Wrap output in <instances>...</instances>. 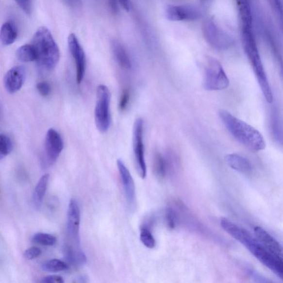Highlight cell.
<instances>
[{
  "label": "cell",
  "mask_w": 283,
  "mask_h": 283,
  "mask_svg": "<svg viewBox=\"0 0 283 283\" xmlns=\"http://www.w3.org/2000/svg\"><path fill=\"white\" fill-rule=\"evenodd\" d=\"M241 39L243 46L254 73L256 76L259 85L266 100L268 103L273 102V94L268 78L262 62L258 50L253 29L252 16L246 15L240 17Z\"/></svg>",
  "instance_id": "cell-1"
},
{
  "label": "cell",
  "mask_w": 283,
  "mask_h": 283,
  "mask_svg": "<svg viewBox=\"0 0 283 283\" xmlns=\"http://www.w3.org/2000/svg\"><path fill=\"white\" fill-rule=\"evenodd\" d=\"M219 116L231 134L247 149L253 152L265 149L264 137L253 127L225 110L219 111Z\"/></svg>",
  "instance_id": "cell-2"
},
{
  "label": "cell",
  "mask_w": 283,
  "mask_h": 283,
  "mask_svg": "<svg viewBox=\"0 0 283 283\" xmlns=\"http://www.w3.org/2000/svg\"><path fill=\"white\" fill-rule=\"evenodd\" d=\"M32 43L36 51L39 65L47 70L53 69L59 61L61 52L50 31L45 26L39 27Z\"/></svg>",
  "instance_id": "cell-3"
},
{
  "label": "cell",
  "mask_w": 283,
  "mask_h": 283,
  "mask_svg": "<svg viewBox=\"0 0 283 283\" xmlns=\"http://www.w3.org/2000/svg\"><path fill=\"white\" fill-rule=\"evenodd\" d=\"M237 241L244 245L263 265L283 280V261L270 253L256 237L244 229L238 234Z\"/></svg>",
  "instance_id": "cell-4"
},
{
  "label": "cell",
  "mask_w": 283,
  "mask_h": 283,
  "mask_svg": "<svg viewBox=\"0 0 283 283\" xmlns=\"http://www.w3.org/2000/svg\"><path fill=\"white\" fill-rule=\"evenodd\" d=\"M111 94L106 85H100L97 90V102L95 108V121L100 132L106 133L111 123Z\"/></svg>",
  "instance_id": "cell-5"
},
{
  "label": "cell",
  "mask_w": 283,
  "mask_h": 283,
  "mask_svg": "<svg viewBox=\"0 0 283 283\" xmlns=\"http://www.w3.org/2000/svg\"><path fill=\"white\" fill-rule=\"evenodd\" d=\"M229 80L217 59L209 58L205 70L204 85L209 91L222 90L229 85Z\"/></svg>",
  "instance_id": "cell-6"
},
{
  "label": "cell",
  "mask_w": 283,
  "mask_h": 283,
  "mask_svg": "<svg viewBox=\"0 0 283 283\" xmlns=\"http://www.w3.org/2000/svg\"><path fill=\"white\" fill-rule=\"evenodd\" d=\"M143 128L144 123L141 118L135 121L133 129V150L135 167L137 173L142 179L147 175V167L145 156V147L143 144Z\"/></svg>",
  "instance_id": "cell-7"
},
{
  "label": "cell",
  "mask_w": 283,
  "mask_h": 283,
  "mask_svg": "<svg viewBox=\"0 0 283 283\" xmlns=\"http://www.w3.org/2000/svg\"><path fill=\"white\" fill-rule=\"evenodd\" d=\"M64 148V142L61 134L56 130H48L45 145V150L41 157L44 168L53 165L57 161Z\"/></svg>",
  "instance_id": "cell-8"
},
{
  "label": "cell",
  "mask_w": 283,
  "mask_h": 283,
  "mask_svg": "<svg viewBox=\"0 0 283 283\" xmlns=\"http://www.w3.org/2000/svg\"><path fill=\"white\" fill-rule=\"evenodd\" d=\"M203 32L207 42L216 50H225L233 45V38L212 20L205 22Z\"/></svg>",
  "instance_id": "cell-9"
},
{
  "label": "cell",
  "mask_w": 283,
  "mask_h": 283,
  "mask_svg": "<svg viewBox=\"0 0 283 283\" xmlns=\"http://www.w3.org/2000/svg\"><path fill=\"white\" fill-rule=\"evenodd\" d=\"M166 15L171 21H193L202 17V11L195 5H170L166 7Z\"/></svg>",
  "instance_id": "cell-10"
},
{
  "label": "cell",
  "mask_w": 283,
  "mask_h": 283,
  "mask_svg": "<svg viewBox=\"0 0 283 283\" xmlns=\"http://www.w3.org/2000/svg\"><path fill=\"white\" fill-rule=\"evenodd\" d=\"M70 52L72 55L77 70V81L80 84L84 77L86 69V57L82 46L76 35L70 33L67 38Z\"/></svg>",
  "instance_id": "cell-11"
},
{
  "label": "cell",
  "mask_w": 283,
  "mask_h": 283,
  "mask_svg": "<svg viewBox=\"0 0 283 283\" xmlns=\"http://www.w3.org/2000/svg\"><path fill=\"white\" fill-rule=\"evenodd\" d=\"M117 165L124 190L127 204L130 210H134L136 197L133 179L125 163L121 159H118Z\"/></svg>",
  "instance_id": "cell-12"
},
{
  "label": "cell",
  "mask_w": 283,
  "mask_h": 283,
  "mask_svg": "<svg viewBox=\"0 0 283 283\" xmlns=\"http://www.w3.org/2000/svg\"><path fill=\"white\" fill-rule=\"evenodd\" d=\"M81 223V211L75 199H70L67 209V231L71 240L77 244L79 243V229Z\"/></svg>",
  "instance_id": "cell-13"
},
{
  "label": "cell",
  "mask_w": 283,
  "mask_h": 283,
  "mask_svg": "<svg viewBox=\"0 0 283 283\" xmlns=\"http://www.w3.org/2000/svg\"><path fill=\"white\" fill-rule=\"evenodd\" d=\"M26 78L25 67L17 66L7 71L3 78L4 87L8 93L14 94L21 89Z\"/></svg>",
  "instance_id": "cell-14"
},
{
  "label": "cell",
  "mask_w": 283,
  "mask_h": 283,
  "mask_svg": "<svg viewBox=\"0 0 283 283\" xmlns=\"http://www.w3.org/2000/svg\"><path fill=\"white\" fill-rule=\"evenodd\" d=\"M254 232L258 240L270 253L283 261V247L276 238L261 227H255Z\"/></svg>",
  "instance_id": "cell-15"
},
{
  "label": "cell",
  "mask_w": 283,
  "mask_h": 283,
  "mask_svg": "<svg viewBox=\"0 0 283 283\" xmlns=\"http://www.w3.org/2000/svg\"><path fill=\"white\" fill-rule=\"evenodd\" d=\"M225 161L231 168L242 174L252 173L253 166L249 159L240 154L233 153L226 155Z\"/></svg>",
  "instance_id": "cell-16"
},
{
  "label": "cell",
  "mask_w": 283,
  "mask_h": 283,
  "mask_svg": "<svg viewBox=\"0 0 283 283\" xmlns=\"http://www.w3.org/2000/svg\"><path fill=\"white\" fill-rule=\"evenodd\" d=\"M50 179V175L45 174L39 179L36 186L33 191V202L35 209L37 210L41 208L45 197L48 184Z\"/></svg>",
  "instance_id": "cell-17"
},
{
  "label": "cell",
  "mask_w": 283,
  "mask_h": 283,
  "mask_svg": "<svg viewBox=\"0 0 283 283\" xmlns=\"http://www.w3.org/2000/svg\"><path fill=\"white\" fill-rule=\"evenodd\" d=\"M111 47H112L114 56L119 65L123 68L131 69L132 67V62H131L128 53L127 52L125 48L121 44L114 40L111 42Z\"/></svg>",
  "instance_id": "cell-18"
},
{
  "label": "cell",
  "mask_w": 283,
  "mask_h": 283,
  "mask_svg": "<svg viewBox=\"0 0 283 283\" xmlns=\"http://www.w3.org/2000/svg\"><path fill=\"white\" fill-rule=\"evenodd\" d=\"M17 37V27L13 22L7 21L3 24L0 31V39L4 46L13 44Z\"/></svg>",
  "instance_id": "cell-19"
},
{
  "label": "cell",
  "mask_w": 283,
  "mask_h": 283,
  "mask_svg": "<svg viewBox=\"0 0 283 283\" xmlns=\"http://www.w3.org/2000/svg\"><path fill=\"white\" fill-rule=\"evenodd\" d=\"M16 56L19 61L22 62H30L37 60L36 51L32 44L19 47L16 51Z\"/></svg>",
  "instance_id": "cell-20"
},
{
  "label": "cell",
  "mask_w": 283,
  "mask_h": 283,
  "mask_svg": "<svg viewBox=\"0 0 283 283\" xmlns=\"http://www.w3.org/2000/svg\"><path fill=\"white\" fill-rule=\"evenodd\" d=\"M42 268L48 272H59L68 268V266L65 262L58 259H53L44 262Z\"/></svg>",
  "instance_id": "cell-21"
},
{
  "label": "cell",
  "mask_w": 283,
  "mask_h": 283,
  "mask_svg": "<svg viewBox=\"0 0 283 283\" xmlns=\"http://www.w3.org/2000/svg\"><path fill=\"white\" fill-rule=\"evenodd\" d=\"M154 170L158 178H163L166 173V161L162 155L157 153L154 157Z\"/></svg>",
  "instance_id": "cell-22"
},
{
  "label": "cell",
  "mask_w": 283,
  "mask_h": 283,
  "mask_svg": "<svg viewBox=\"0 0 283 283\" xmlns=\"http://www.w3.org/2000/svg\"><path fill=\"white\" fill-rule=\"evenodd\" d=\"M35 244L43 246H53L57 242V238L50 234L46 233H35L32 238Z\"/></svg>",
  "instance_id": "cell-23"
},
{
  "label": "cell",
  "mask_w": 283,
  "mask_h": 283,
  "mask_svg": "<svg viewBox=\"0 0 283 283\" xmlns=\"http://www.w3.org/2000/svg\"><path fill=\"white\" fill-rule=\"evenodd\" d=\"M13 142L10 137L5 134H0V158L2 159L13 150Z\"/></svg>",
  "instance_id": "cell-24"
},
{
  "label": "cell",
  "mask_w": 283,
  "mask_h": 283,
  "mask_svg": "<svg viewBox=\"0 0 283 283\" xmlns=\"http://www.w3.org/2000/svg\"><path fill=\"white\" fill-rule=\"evenodd\" d=\"M140 238L143 245L150 249H153L155 246V241L150 231L143 227L141 230Z\"/></svg>",
  "instance_id": "cell-25"
},
{
  "label": "cell",
  "mask_w": 283,
  "mask_h": 283,
  "mask_svg": "<svg viewBox=\"0 0 283 283\" xmlns=\"http://www.w3.org/2000/svg\"><path fill=\"white\" fill-rule=\"evenodd\" d=\"M130 94L128 90H125L122 93L119 102V109L121 111H125L129 105Z\"/></svg>",
  "instance_id": "cell-26"
},
{
  "label": "cell",
  "mask_w": 283,
  "mask_h": 283,
  "mask_svg": "<svg viewBox=\"0 0 283 283\" xmlns=\"http://www.w3.org/2000/svg\"><path fill=\"white\" fill-rule=\"evenodd\" d=\"M36 88L38 93L44 97H48L51 91L50 83L47 82L38 83L36 85Z\"/></svg>",
  "instance_id": "cell-27"
},
{
  "label": "cell",
  "mask_w": 283,
  "mask_h": 283,
  "mask_svg": "<svg viewBox=\"0 0 283 283\" xmlns=\"http://www.w3.org/2000/svg\"><path fill=\"white\" fill-rule=\"evenodd\" d=\"M41 252V250L38 247H33L27 250L24 253L23 256L26 260H32L39 256Z\"/></svg>",
  "instance_id": "cell-28"
},
{
  "label": "cell",
  "mask_w": 283,
  "mask_h": 283,
  "mask_svg": "<svg viewBox=\"0 0 283 283\" xmlns=\"http://www.w3.org/2000/svg\"><path fill=\"white\" fill-rule=\"evenodd\" d=\"M166 224L170 229L174 228L175 226V215L174 210L171 208H168L166 211Z\"/></svg>",
  "instance_id": "cell-29"
},
{
  "label": "cell",
  "mask_w": 283,
  "mask_h": 283,
  "mask_svg": "<svg viewBox=\"0 0 283 283\" xmlns=\"http://www.w3.org/2000/svg\"><path fill=\"white\" fill-rule=\"evenodd\" d=\"M17 5L21 7V9L25 12V13L29 15L32 13V1H28V0H17L16 1Z\"/></svg>",
  "instance_id": "cell-30"
},
{
  "label": "cell",
  "mask_w": 283,
  "mask_h": 283,
  "mask_svg": "<svg viewBox=\"0 0 283 283\" xmlns=\"http://www.w3.org/2000/svg\"><path fill=\"white\" fill-rule=\"evenodd\" d=\"M38 283H65V281L62 277L53 275L43 278Z\"/></svg>",
  "instance_id": "cell-31"
},
{
  "label": "cell",
  "mask_w": 283,
  "mask_h": 283,
  "mask_svg": "<svg viewBox=\"0 0 283 283\" xmlns=\"http://www.w3.org/2000/svg\"><path fill=\"white\" fill-rule=\"evenodd\" d=\"M108 5L111 13H113L114 14H117L118 13V6L117 1H109L108 2Z\"/></svg>",
  "instance_id": "cell-32"
},
{
  "label": "cell",
  "mask_w": 283,
  "mask_h": 283,
  "mask_svg": "<svg viewBox=\"0 0 283 283\" xmlns=\"http://www.w3.org/2000/svg\"><path fill=\"white\" fill-rule=\"evenodd\" d=\"M119 3L123 7V9H125L126 11H130L131 8V5L130 2L129 1H119Z\"/></svg>",
  "instance_id": "cell-33"
}]
</instances>
